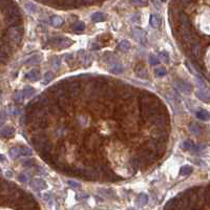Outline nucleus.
Masks as SVG:
<instances>
[{"label":"nucleus","instance_id":"f257e3e1","mask_svg":"<svg viewBox=\"0 0 210 210\" xmlns=\"http://www.w3.org/2000/svg\"><path fill=\"white\" fill-rule=\"evenodd\" d=\"M84 144H85V147L88 151L94 152L101 148L102 144H103V141H102L101 137L99 135L95 134V132H91V134L85 137Z\"/></svg>","mask_w":210,"mask_h":210},{"label":"nucleus","instance_id":"f03ea898","mask_svg":"<svg viewBox=\"0 0 210 210\" xmlns=\"http://www.w3.org/2000/svg\"><path fill=\"white\" fill-rule=\"evenodd\" d=\"M148 122L150 124L155 125V127L159 128H164L168 126L169 124V120H168V116L166 112H162V114H155L151 115L150 117H148Z\"/></svg>","mask_w":210,"mask_h":210},{"label":"nucleus","instance_id":"7ed1b4c3","mask_svg":"<svg viewBox=\"0 0 210 210\" xmlns=\"http://www.w3.org/2000/svg\"><path fill=\"white\" fill-rule=\"evenodd\" d=\"M22 33H23V30H22L21 26H17V25L16 26H13L7 32V34L6 36V40L9 43L19 44V42L21 41Z\"/></svg>","mask_w":210,"mask_h":210},{"label":"nucleus","instance_id":"20e7f679","mask_svg":"<svg viewBox=\"0 0 210 210\" xmlns=\"http://www.w3.org/2000/svg\"><path fill=\"white\" fill-rule=\"evenodd\" d=\"M81 176L85 180L88 181H94L100 176V171L98 168L95 167V165H88L87 167L83 168L81 171Z\"/></svg>","mask_w":210,"mask_h":210},{"label":"nucleus","instance_id":"39448f33","mask_svg":"<svg viewBox=\"0 0 210 210\" xmlns=\"http://www.w3.org/2000/svg\"><path fill=\"white\" fill-rule=\"evenodd\" d=\"M50 43L53 47L63 50V48L70 47L71 45V43H73V41H71L70 38H66V37H55L50 40Z\"/></svg>","mask_w":210,"mask_h":210},{"label":"nucleus","instance_id":"423d86ee","mask_svg":"<svg viewBox=\"0 0 210 210\" xmlns=\"http://www.w3.org/2000/svg\"><path fill=\"white\" fill-rule=\"evenodd\" d=\"M151 137L157 141L166 143L168 141V138H169V134H168L167 130H165L164 128L157 127L155 129H153V131H151Z\"/></svg>","mask_w":210,"mask_h":210},{"label":"nucleus","instance_id":"0eeeda50","mask_svg":"<svg viewBox=\"0 0 210 210\" xmlns=\"http://www.w3.org/2000/svg\"><path fill=\"white\" fill-rule=\"evenodd\" d=\"M131 35L134 37V39L137 41V42L141 43V44L145 45L146 42H147V39H146V32L144 30L140 29V27H134L131 30Z\"/></svg>","mask_w":210,"mask_h":210},{"label":"nucleus","instance_id":"6e6552de","mask_svg":"<svg viewBox=\"0 0 210 210\" xmlns=\"http://www.w3.org/2000/svg\"><path fill=\"white\" fill-rule=\"evenodd\" d=\"M175 84H176V89L182 94L189 95L191 91H192V86H191L188 82H186L184 80H176Z\"/></svg>","mask_w":210,"mask_h":210},{"label":"nucleus","instance_id":"1a4fd4ad","mask_svg":"<svg viewBox=\"0 0 210 210\" xmlns=\"http://www.w3.org/2000/svg\"><path fill=\"white\" fill-rule=\"evenodd\" d=\"M46 141H48V140H47V138L45 137V135H36L34 139L32 140V143H33L34 147L38 150V151H41V150H42V148H43V146H44V144L46 143Z\"/></svg>","mask_w":210,"mask_h":210},{"label":"nucleus","instance_id":"9d476101","mask_svg":"<svg viewBox=\"0 0 210 210\" xmlns=\"http://www.w3.org/2000/svg\"><path fill=\"white\" fill-rule=\"evenodd\" d=\"M78 60L79 62L81 63L83 66H89L91 63V56L88 55L86 52H84V50H79L78 53Z\"/></svg>","mask_w":210,"mask_h":210},{"label":"nucleus","instance_id":"9b49d317","mask_svg":"<svg viewBox=\"0 0 210 210\" xmlns=\"http://www.w3.org/2000/svg\"><path fill=\"white\" fill-rule=\"evenodd\" d=\"M46 182L43 181L42 179H34L32 182H30V187H32L34 190L40 191L43 190V189L46 188Z\"/></svg>","mask_w":210,"mask_h":210},{"label":"nucleus","instance_id":"f8f14e48","mask_svg":"<svg viewBox=\"0 0 210 210\" xmlns=\"http://www.w3.org/2000/svg\"><path fill=\"white\" fill-rule=\"evenodd\" d=\"M196 98H199L201 101H204V102H209L210 101L209 91H205V89H199V91L196 93Z\"/></svg>","mask_w":210,"mask_h":210},{"label":"nucleus","instance_id":"ddd939ff","mask_svg":"<svg viewBox=\"0 0 210 210\" xmlns=\"http://www.w3.org/2000/svg\"><path fill=\"white\" fill-rule=\"evenodd\" d=\"M149 23L153 29H158V27L161 25V23H162V18L157 14H152L151 16H150Z\"/></svg>","mask_w":210,"mask_h":210},{"label":"nucleus","instance_id":"4468645a","mask_svg":"<svg viewBox=\"0 0 210 210\" xmlns=\"http://www.w3.org/2000/svg\"><path fill=\"white\" fill-rule=\"evenodd\" d=\"M179 19H180V22H181V25H182V27H183V30L190 29V26H191L190 21H189L188 17H187L184 13H181V14L179 15Z\"/></svg>","mask_w":210,"mask_h":210},{"label":"nucleus","instance_id":"2eb2a0df","mask_svg":"<svg viewBox=\"0 0 210 210\" xmlns=\"http://www.w3.org/2000/svg\"><path fill=\"white\" fill-rule=\"evenodd\" d=\"M0 135L4 138H12L15 135V129L12 126H4L0 130Z\"/></svg>","mask_w":210,"mask_h":210},{"label":"nucleus","instance_id":"dca6fc26","mask_svg":"<svg viewBox=\"0 0 210 210\" xmlns=\"http://www.w3.org/2000/svg\"><path fill=\"white\" fill-rule=\"evenodd\" d=\"M50 24H52L54 27H61V26H62V24H63V22H64V20H63L62 17L55 15V16L50 17Z\"/></svg>","mask_w":210,"mask_h":210},{"label":"nucleus","instance_id":"f3484780","mask_svg":"<svg viewBox=\"0 0 210 210\" xmlns=\"http://www.w3.org/2000/svg\"><path fill=\"white\" fill-rule=\"evenodd\" d=\"M25 78H26L27 80L32 81V82L38 81L40 79V73H39V71L32 70V71H30V73H27L26 75H25Z\"/></svg>","mask_w":210,"mask_h":210},{"label":"nucleus","instance_id":"a211bd4d","mask_svg":"<svg viewBox=\"0 0 210 210\" xmlns=\"http://www.w3.org/2000/svg\"><path fill=\"white\" fill-rule=\"evenodd\" d=\"M196 116L198 119L202 120V121H209L210 120V112L205 111V109H200V111H198Z\"/></svg>","mask_w":210,"mask_h":210},{"label":"nucleus","instance_id":"6ab92c4d","mask_svg":"<svg viewBox=\"0 0 210 210\" xmlns=\"http://www.w3.org/2000/svg\"><path fill=\"white\" fill-rule=\"evenodd\" d=\"M105 18H106V15H105L104 13L96 12L91 15V21L95 22V23H97V22H102L105 20Z\"/></svg>","mask_w":210,"mask_h":210},{"label":"nucleus","instance_id":"aec40b11","mask_svg":"<svg viewBox=\"0 0 210 210\" xmlns=\"http://www.w3.org/2000/svg\"><path fill=\"white\" fill-rule=\"evenodd\" d=\"M201 50H202V47H201V44H200L199 41H196V42H193L192 44H191V52H192L194 57L199 58L200 55H201Z\"/></svg>","mask_w":210,"mask_h":210},{"label":"nucleus","instance_id":"412c9836","mask_svg":"<svg viewBox=\"0 0 210 210\" xmlns=\"http://www.w3.org/2000/svg\"><path fill=\"white\" fill-rule=\"evenodd\" d=\"M71 30H73L75 33L83 32V30H85V24H84V22H82V21H76L71 24Z\"/></svg>","mask_w":210,"mask_h":210},{"label":"nucleus","instance_id":"4be33fe9","mask_svg":"<svg viewBox=\"0 0 210 210\" xmlns=\"http://www.w3.org/2000/svg\"><path fill=\"white\" fill-rule=\"evenodd\" d=\"M111 74H115V75H120V74H122L123 71H124V67H123L122 64H120V63H114L111 66Z\"/></svg>","mask_w":210,"mask_h":210},{"label":"nucleus","instance_id":"5701e85b","mask_svg":"<svg viewBox=\"0 0 210 210\" xmlns=\"http://www.w3.org/2000/svg\"><path fill=\"white\" fill-rule=\"evenodd\" d=\"M148 196L146 193H140L139 196H138V199H137V202H138V205H139L140 207H143L145 206L146 204L148 203Z\"/></svg>","mask_w":210,"mask_h":210},{"label":"nucleus","instance_id":"b1692460","mask_svg":"<svg viewBox=\"0 0 210 210\" xmlns=\"http://www.w3.org/2000/svg\"><path fill=\"white\" fill-rule=\"evenodd\" d=\"M193 171V168L192 166L190 165H185V166H182L181 169H180V175L183 176H187L189 175H191Z\"/></svg>","mask_w":210,"mask_h":210},{"label":"nucleus","instance_id":"393cba45","mask_svg":"<svg viewBox=\"0 0 210 210\" xmlns=\"http://www.w3.org/2000/svg\"><path fill=\"white\" fill-rule=\"evenodd\" d=\"M22 93L24 95V98H30L32 96H34L36 94V89L34 87H32V86H25L23 88V91H22Z\"/></svg>","mask_w":210,"mask_h":210},{"label":"nucleus","instance_id":"a878e982","mask_svg":"<svg viewBox=\"0 0 210 210\" xmlns=\"http://www.w3.org/2000/svg\"><path fill=\"white\" fill-rule=\"evenodd\" d=\"M54 150V144L50 141H46V143L43 146L42 150H41V153H53Z\"/></svg>","mask_w":210,"mask_h":210},{"label":"nucleus","instance_id":"bb28decb","mask_svg":"<svg viewBox=\"0 0 210 210\" xmlns=\"http://www.w3.org/2000/svg\"><path fill=\"white\" fill-rule=\"evenodd\" d=\"M9 153H10V157L15 160V159L19 158L21 155V150H20V147H12L10 149Z\"/></svg>","mask_w":210,"mask_h":210},{"label":"nucleus","instance_id":"cd10ccee","mask_svg":"<svg viewBox=\"0 0 210 210\" xmlns=\"http://www.w3.org/2000/svg\"><path fill=\"white\" fill-rule=\"evenodd\" d=\"M189 130H190V132L194 135H201V128H200V126L196 123H191L190 125H189Z\"/></svg>","mask_w":210,"mask_h":210},{"label":"nucleus","instance_id":"c85d7f7f","mask_svg":"<svg viewBox=\"0 0 210 210\" xmlns=\"http://www.w3.org/2000/svg\"><path fill=\"white\" fill-rule=\"evenodd\" d=\"M40 59H41V57L39 55H35V56H33V57H30V59H27V61L25 62V64H27V65L38 64V63H40Z\"/></svg>","mask_w":210,"mask_h":210},{"label":"nucleus","instance_id":"c756f323","mask_svg":"<svg viewBox=\"0 0 210 210\" xmlns=\"http://www.w3.org/2000/svg\"><path fill=\"white\" fill-rule=\"evenodd\" d=\"M182 148L185 150H193L194 143L191 140H185L183 143H182Z\"/></svg>","mask_w":210,"mask_h":210},{"label":"nucleus","instance_id":"7c9ffc66","mask_svg":"<svg viewBox=\"0 0 210 210\" xmlns=\"http://www.w3.org/2000/svg\"><path fill=\"white\" fill-rule=\"evenodd\" d=\"M24 7L26 9L27 12L30 13V14H34V13L37 12V6H36L33 2H26V3L24 4Z\"/></svg>","mask_w":210,"mask_h":210},{"label":"nucleus","instance_id":"2f4dec72","mask_svg":"<svg viewBox=\"0 0 210 210\" xmlns=\"http://www.w3.org/2000/svg\"><path fill=\"white\" fill-rule=\"evenodd\" d=\"M14 100H15V102L18 104L22 103L23 100H24L23 93H22V91H16V94H15V96H14Z\"/></svg>","mask_w":210,"mask_h":210},{"label":"nucleus","instance_id":"473e14b6","mask_svg":"<svg viewBox=\"0 0 210 210\" xmlns=\"http://www.w3.org/2000/svg\"><path fill=\"white\" fill-rule=\"evenodd\" d=\"M119 48L123 52H126V50H128L130 48V44L129 42L127 40H122L121 42L119 43Z\"/></svg>","mask_w":210,"mask_h":210},{"label":"nucleus","instance_id":"72a5a7b5","mask_svg":"<svg viewBox=\"0 0 210 210\" xmlns=\"http://www.w3.org/2000/svg\"><path fill=\"white\" fill-rule=\"evenodd\" d=\"M60 65H61V59L59 57H54L53 60H52V66L53 68L55 71H59V68H60Z\"/></svg>","mask_w":210,"mask_h":210},{"label":"nucleus","instance_id":"f704fd0d","mask_svg":"<svg viewBox=\"0 0 210 210\" xmlns=\"http://www.w3.org/2000/svg\"><path fill=\"white\" fill-rule=\"evenodd\" d=\"M20 150H21V155H24V157H30L33 155L32 149L26 146H21L20 147Z\"/></svg>","mask_w":210,"mask_h":210},{"label":"nucleus","instance_id":"c9c22d12","mask_svg":"<svg viewBox=\"0 0 210 210\" xmlns=\"http://www.w3.org/2000/svg\"><path fill=\"white\" fill-rule=\"evenodd\" d=\"M53 79H54V74L52 73V71H47V73L44 75V79H43L42 83L44 84V85H46V84L50 83Z\"/></svg>","mask_w":210,"mask_h":210},{"label":"nucleus","instance_id":"e433bc0d","mask_svg":"<svg viewBox=\"0 0 210 210\" xmlns=\"http://www.w3.org/2000/svg\"><path fill=\"white\" fill-rule=\"evenodd\" d=\"M148 60H149V64L151 66H155L158 65L159 63H160V60H159V58L157 56H155L153 54H150L149 55V58H148Z\"/></svg>","mask_w":210,"mask_h":210},{"label":"nucleus","instance_id":"4c0bfd02","mask_svg":"<svg viewBox=\"0 0 210 210\" xmlns=\"http://www.w3.org/2000/svg\"><path fill=\"white\" fill-rule=\"evenodd\" d=\"M137 75L140 78H148V71L145 68H138Z\"/></svg>","mask_w":210,"mask_h":210},{"label":"nucleus","instance_id":"58836bf2","mask_svg":"<svg viewBox=\"0 0 210 210\" xmlns=\"http://www.w3.org/2000/svg\"><path fill=\"white\" fill-rule=\"evenodd\" d=\"M155 75H157L158 77H164V76L167 75V71H166V68H164V67L155 68Z\"/></svg>","mask_w":210,"mask_h":210},{"label":"nucleus","instance_id":"ea45409f","mask_svg":"<svg viewBox=\"0 0 210 210\" xmlns=\"http://www.w3.org/2000/svg\"><path fill=\"white\" fill-rule=\"evenodd\" d=\"M7 59H9V54H6L2 50H0V63H6Z\"/></svg>","mask_w":210,"mask_h":210},{"label":"nucleus","instance_id":"a19ab883","mask_svg":"<svg viewBox=\"0 0 210 210\" xmlns=\"http://www.w3.org/2000/svg\"><path fill=\"white\" fill-rule=\"evenodd\" d=\"M63 4L66 6H76L77 4H78V0H64L63 1Z\"/></svg>","mask_w":210,"mask_h":210},{"label":"nucleus","instance_id":"79ce46f5","mask_svg":"<svg viewBox=\"0 0 210 210\" xmlns=\"http://www.w3.org/2000/svg\"><path fill=\"white\" fill-rule=\"evenodd\" d=\"M17 179H18V181L22 184H25L27 182V180H29V178H27V176L25 175V173H19Z\"/></svg>","mask_w":210,"mask_h":210},{"label":"nucleus","instance_id":"37998d69","mask_svg":"<svg viewBox=\"0 0 210 210\" xmlns=\"http://www.w3.org/2000/svg\"><path fill=\"white\" fill-rule=\"evenodd\" d=\"M22 164H23V166H25V167H34V166L36 165L35 160H33V159H29V160H25Z\"/></svg>","mask_w":210,"mask_h":210},{"label":"nucleus","instance_id":"c03bdc74","mask_svg":"<svg viewBox=\"0 0 210 210\" xmlns=\"http://www.w3.org/2000/svg\"><path fill=\"white\" fill-rule=\"evenodd\" d=\"M160 59H161V60H163L165 63L169 62V57H168V54L165 53V52H162L160 54Z\"/></svg>","mask_w":210,"mask_h":210},{"label":"nucleus","instance_id":"a18cd8bd","mask_svg":"<svg viewBox=\"0 0 210 210\" xmlns=\"http://www.w3.org/2000/svg\"><path fill=\"white\" fill-rule=\"evenodd\" d=\"M67 184L71 187H74V188H79V187H81V184L78 183V182H75V181H67Z\"/></svg>","mask_w":210,"mask_h":210},{"label":"nucleus","instance_id":"49530a36","mask_svg":"<svg viewBox=\"0 0 210 210\" xmlns=\"http://www.w3.org/2000/svg\"><path fill=\"white\" fill-rule=\"evenodd\" d=\"M43 199H44L46 202H50V204H52L50 202H52V200H53V196L50 193H45L44 196H43Z\"/></svg>","mask_w":210,"mask_h":210},{"label":"nucleus","instance_id":"de8ad7c7","mask_svg":"<svg viewBox=\"0 0 210 210\" xmlns=\"http://www.w3.org/2000/svg\"><path fill=\"white\" fill-rule=\"evenodd\" d=\"M131 2L134 4H135V6H144L145 4V2L143 1V0H131Z\"/></svg>","mask_w":210,"mask_h":210},{"label":"nucleus","instance_id":"09e8293b","mask_svg":"<svg viewBox=\"0 0 210 210\" xmlns=\"http://www.w3.org/2000/svg\"><path fill=\"white\" fill-rule=\"evenodd\" d=\"M4 120H6V116H4V112H2V114H0V127L3 125Z\"/></svg>","mask_w":210,"mask_h":210},{"label":"nucleus","instance_id":"8fccbe9b","mask_svg":"<svg viewBox=\"0 0 210 210\" xmlns=\"http://www.w3.org/2000/svg\"><path fill=\"white\" fill-rule=\"evenodd\" d=\"M6 178H13V176H14V173H13V171H11V170H6Z\"/></svg>","mask_w":210,"mask_h":210},{"label":"nucleus","instance_id":"3c124183","mask_svg":"<svg viewBox=\"0 0 210 210\" xmlns=\"http://www.w3.org/2000/svg\"><path fill=\"white\" fill-rule=\"evenodd\" d=\"M65 58H66V61H67L68 63H70V61L73 60V56H71V55H66Z\"/></svg>","mask_w":210,"mask_h":210},{"label":"nucleus","instance_id":"603ef678","mask_svg":"<svg viewBox=\"0 0 210 210\" xmlns=\"http://www.w3.org/2000/svg\"><path fill=\"white\" fill-rule=\"evenodd\" d=\"M191 1H192V0H181V3H183V4H189Z\"/></svg>","mask_w":210,"mask_h":210},{"label":"nucleus","instance_id":"864d4df0","mask_svg":"<svg viewBox=\"0 0 210 210\" xmlns=\"http://www.w3.org/2000/svg\"><path fill=\"white\" fill-rule=\"evenodd\" d=\"M0 162L1 163L6 162V157H4L3 155H1V153H0Z\"/></svg>","mask_w":210,"mask_h":210},{"label":"nucleus","instance_id":"5fc2aeb1","mask_svg":"<svg viewBox=\"0 0 210 210\" xmlns=\"http://www.w3.org/2000/svg\"><path fill=\"white\" fill-rule=\"evenodd\" d=\"M162 1H167V0H162Z\"/></svg>","mask_w":210,"mask_h":210}]
</instances>
